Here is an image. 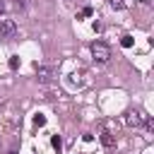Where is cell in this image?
Listing matches in <instances>:
<instances>
[{
    "label": "cell",
    "instance_id": "6da1fadb",
    "mask_svg": "<svg viewBox=\"0 0 154 154\" xmlns=\"http://www.w3.org/2000/svg\"><path fill=\"white\" fill-rule=\"evenodd\" d=\"M89 51H91L94 60H96V63H101V65L111 60V48H108V46H106L103 41H94V43L89 46Z\"/></svg>",
    "mask_w": 154,
    "mask_h": 154
},
{
    "label": "cell",
    "instance_id": "7a4b0ae2",
    "mask_svg": "<svg viewBox=\"0 0 154 154\" xmlns=\"http://www.w3.org/2000/svg\"><path fill=\"white\" fill-rule=\"evenodd\" d=\"M34 70H36V75H38V82H43V84L53 82V77H55V67H48V65H38V63H34Z\"/></svg>",
    "mask_w": 154,
    "mask_h": 154
},
{
    "label": "cell",
    "instance_id": "3957f363",
    "mask_svg": "<svg viewBox=\"0 0 154 154\" xmlns=\"http://www.w3.org/2000/svg\"><path fill=\"white\" fill-rule=\"evenodd\" d=\"M14 36H17L14 19H0V38H14Z\"/></svg>",
    "mask_w": 154,
    "mask_h": 154
},
{
    "label": "cell",
    "instance_id": "277c9868",
    "mask_svg": "<svg viewBox=\"0 0 154 154\" xmlns=\"http://www.w3.org/2000/svg\"><path fill=\"white\" fill-rule=\"evenodd\" d=\"M125 123H128V128H142L144 125V116L140 111H130L125 116Z\"/></svg>",
    "mask_w": 154,
    "mask_h": 154
},
{
    "label": "cell",
    "instance_id": "5b68a950",
    "mask_svg": "<svg viewBox=\"0 0 154 154\" xmlns=\"http://www.w3.org/2000/svg\"><path fill=\"white\" fill-rule=\"evenodd\" d=\"M101 144H103V147H108V149H111V147H116V137H113V132L103 130V132H101Z\"/></svg>",
    "mask_w": 154,
    "mask_h": 154
},
{
    "label": "cell",
    "instance_id": "8992f818",
    "mask_svg": "<svg viewBox=\"0 0 154 154\" xmlns=\"http://www.w3.org/2000/svg\"><path fill=\"white\" fill-rule=\"evenodd\" d=\"M51 144H53V149L60 154V149H63V140H60V135H53V137H51Z\"/></svg>",
    "mask_w": 154,
    "mask_h": 154
},
{
    "label": "cell",
    "instance_id": "52a82bcc",
    "mask_svg": "<svg viewBox=\"0 0 154 154\" xmlns=\"http://www.w3.org/2000/svg\"><path fill=\"white\" fill-rule=\"evenodd\" d=\"M132 43H135V38H132V36H130V34H125V36H123V38H120V46H123V48H130V46H132Z\"/></svg>",
    "mask_w": 154,
    "mask_h": 154
},
{
    "label": "cell",
    "instance_id": "ba28073f",
    "mask_svg": "<svg viewBox=\"0 0 154 154\" xmlns=\"http://www.w3.org/2000/svg\"><path fill=\"white\" fill-rule=\"evenodd\" d=\"M108 5H111L113 10H123V7H125V2H123V0H108Z\"/></svg>",
    "mask_w": 154,
    "mask_h": 154
},
{
    "label": "cell",
    "instance_id": "9c48e42d",
    "mask_svg": "<svg viewBox=\"0 0 154 154\" xmlns=\"http://www.w3.org/2000/svg\"><path fill=\"white\" fill-rule=\"evenodd\" d=\"M91 14H94V10H91V7L87 5V7H84V10L79 12V14H77V19H79V17H91Z\"/></svg>",
    "mask_w": 154,
    "mask_h": 154
},
{
    "label": "cell",
    "instance_id": "30bf717a",
    "mask_svg": "<svg viewBox=\"0 0 154 154\" xmlns=\"http://www.w3.org/2000/svg\"><path fill=\"white\" fill-rule=\"evenodd\" d=\"M34 125H38V128H41V125H46V118H43L41 113H36V116H34Z\"/></svg>",
    "mask_w": 154,
    "mask_h": 154
},
{
    "label": "cell",
    "instance_id": "8fae6325",
    "mask_svg": "<svg viewBox=\"0 0 154 154\" xmlns=\"http://www.w3.org/2000/svg\"><path fill=\"white\" fill-rule=\"evenodd\" d=\"M17 67H19V58L12 55V58H10V70H17Z\"/></svg>",
    "mask_w": 154,
    "mask_h": 154
},
{
    "label": "cell",
    "instance_id": "7c38bea8",
    "mask_svg": "<svg viewBox=\"0 0 154 154\" xmlns=\"http://www.w3.org/2000/svg\"><path fill=\"white\" fill-rule=\"evenodd\" d=\"M14 2H17V7H24L26 5V0H14Z\"/></svg>",
    "mask_w": 154,
    "mask_h": 154
},
{
    "label": "cell",
    "instance_id": "4fadbf2b",
    "mask_svg": "<svg viewBox=\"0 0 154 154\" xmlns=\"http://www.w3.org/2000/svg\"><path fill=\"white\" fill-rule=\"evenodd\" d=\"M5 12V0H0V14Z\"/></svg>",
    "mask_w": 154,
    "mask_h": 154
}]
</instances>
